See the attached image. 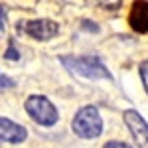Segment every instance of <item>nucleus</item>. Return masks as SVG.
Masks as SVG:
<instances>
[{"instance_id": "nucleus-1", "label": "nucleus", "mask_w": 148, "mask_h": 148, "mask_svg": "<svg viewBox=\"0 0 148 148\" xmlns=\"http://www.w3.org/2000/svg\"><path fill=\"white\" fill-rule=\"evenodd\" d=\"M71 126H73V132L79 138H97L103 132V119L95 107L87 105L77 111Z\"/></svg>"}, {"instance_id": "nucleus-2", "label": "nucleus", "mask_w": 148, "mask_h": 148, "mask_svg": "<svg viewBox=\"0 0 148 148\" xmlns=\"http://www.w3.org/2000/svg\"><path fill=\"white\" fill-rule=\"evenodd\" d=\"M61 63L67 65L69 71L89 79H111L109 69L97 57H61Z\"/></svg>"}, {"instance_id": "nucleus-3", "label": "nucleus", "mask_w": 148, "mask_h": 148, "mask_svg": "<svg viewBox=\"0 0 148 148\" xmlns=\"http://www.w3.org/2000/svg\"><path fill=\"white\" fill-rule=\"evenodd\" d=\"M26 113L30 114L38 125H44V126L56 125L57 119H59L57 109L44 95H32V97H28L26 99Z\"/></svg>"}, {"instance_id": "nucleus-4", "label": "nucleus", "mask_w": 148, "mask_h": 148, "mask_svg": "<svg viewBox=\"0 0 148 148\" xmlns=\"http://www.w3.org/2000/svg\"><path fill=\"white\" fill-rule=\"evenodd\" d=\"M18 30L24 32L26 36H30V38H34V40L46 42V40H51L59 32V26L51 20L42 18V20H24V22L18 24Z\"/></svg>"}, {"instance_id": "nucleus-5", "label": "nucleus", "mask_w": 148, "mask_h": 148, "mask_svg": "<svg viewBox=\"0 0 148 148\" xmlns=\"http://www.w3.org/2000/svg\"><path fill=\"white\" fill-rule=\"evenodd\" d=\"M125 125L128 126L130 134L134 138V144L138 148H148V125L136 111L130 109L125 113Z\"/></svg>"}, {"instance_id": "nucleus-6", "label": "nucleus", "mask_w": 148, "mask_h": 148, "mask_svg": "<svg viewBox=\"0 0 148 148\" xmlns=\"http://www.w3.org/2000/svg\"><path fill=\"white\" fill-rule=\"evenodd\" d=\"M28 136V130L22 125L14 123L10 119H2L0 116V140L2 142H10V144H20Z\"/></svg>"}, {"instance_id": "nucleus-7", "label": "nucleus", "mask_w": 148, "mask_h": 148, "mask_svg": "<svg viewBox=\"0 0 148 148\" xmlns=\"http://www.w3.org/2000/svg\"><path fill=\"white\" fill-rule=\"evenodd\" d=\"M128 20L136 32H140V34L148 32V2H134L130 8Z\"/></svg>"}, {"instance_id": "nucleus-8", "label": "nucleus", "mask_w": 148, "mask_h": 148, "mask_svg": "<svg viewBox=\"0 0 148 148\" xmlns=\"http://www.w3.org/2000/svg\"><path fill=\"white\" fill-rule=\"evenodd\" d=\"M140 79H142L144 89H146V93H148V59L140 63Z\"/></svg>"}, {"instance_id": "nucleus-9", "label": "nucleus", "mask_w": 148, "mask_h": 148, "mask_svg": "<svg viewBox=\"0 0 148 148\" xmlns=\"http://www.w3.org/2000/svg\"><path fill=\"white\" fill-rule=\"evenodd\" d=\"M4 57H6V59H14V61H16V59H20V53H18V51H16V47L12 46H8V49H6V53H4Z\"/></svg>"}, {"instance_id": "nucleus-10", "label": "nucleus", "mask_w": 148, "mask_h": 148, "mask_svg": "<svg viewBox=\"0 0 148 148\" xmlns=\"http://www.w3.org/2000/svg\"><path fill=\"white\" fill-rule=\"evenodd\" d=\"M103 148H132V146H128L126 142H116V140H111V142H107Z\"/></svg>"}, {"instance_id": "nucleus-11", "label": "nucleus", "mask_w": 148, "mask_h": 148, "mask_svg": "<svg viewBox=\"0 0 148 148\" xmlns=\"http://www.w3.org/2000/svg\"><path fill=\"white\" fill-rule=\"evenodd\" d=\"M6 87H12V79H8V77H0V89H6Z\"/></svg>"}, {"instance_id": "nucleus-12", "label": "nucleus", "mask_w": 148, "mask_h": 148, "mask_svg": "<svg viewBox=\"0 0 148 148\" xmlns=\"http://www.w3.org/2000/svg\"><path fill=\"white\" fill-rule=\"evenodd\" d=\"M4 32V12L0 10V34Z\"/></svg>"}, {"instance_id": "nucleus-13", "label": "nucleus", "mask_w": 148, "mask_h": 148, "mask_svg": "<svg viewBox=\"0 0 148 148\" xmlns=\"http://www.w3.org/2000/svg\"><path fill=\"white\" fill-rule=\"evenodd\" d=\"M83 28H89L93 32H97V26H93V24H89V22H83Z\"/></svg>"}]
</instances>
